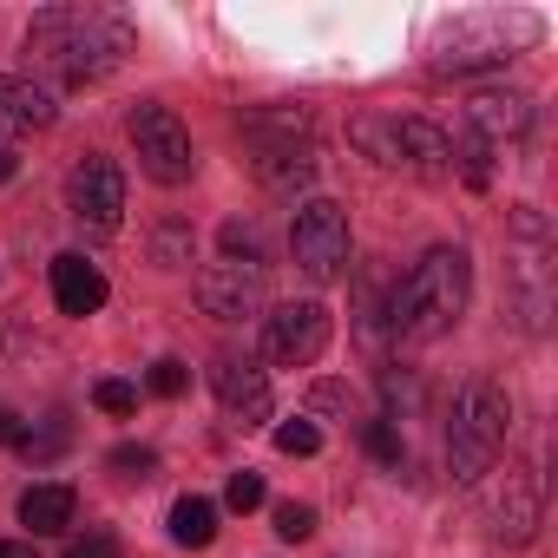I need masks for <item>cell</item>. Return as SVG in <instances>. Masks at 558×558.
Wrapping results in <instances>:
<instances>
[{"label":"cell","mask_w":558,"mask_h":558,"mask_svg":"<svg viewBox=\"0 0 558 558\" xmlns=\"http://www.w3.org/2000/svg\"><path fill=\"white\" fill-rule=\"evenodd\" d=\"M27 53L53 86H93L132 53V27L106 8H47L27 27Z\"/></svg>","instance_id":"1"},{"label":"cell","mask_w":558,"mask_h":558,"mask_svg":"<svg viewBox=\"0 0 558 558\" xmlns=\"http://www.w3.org/2000/svg\"><path fill=\"white\" fill-rule=\"evenodd\" d=\"M466 296H473V263H466V250L460 243H434L401 276V283H395V303H388L381 323L395 329V342H434V336H447L460 323Z\"/></svg>","instance_id":"2"},{"label":"cell","mask_w":558,"mask_h":558,"mask_svg":"<svg viewBox=\"0 0 558 558\" xmlns=\"http://www.w3.org/2000/svg\"><path fill=\"white\" fill-rule=\"evenodd\" d=\"M236 132H243V158H250L256 184L296 191L316 178V125L303 106H256Z\"/></svg>","instance_id":"3"},{"label":"cell","mask_w":558,"mask_h":558,"mask_svg":"<svg viewBox=\"0 0 558 558\" xmlns=\"http://www.w3.org/2000/svg\"><path fill=\"white\" fill-rule=\"evenodd\" d=\"M355 151L388 165V171H421V178H447L460 165V145L434 125V119H414V112H362L349 125Z\"/></svg>","instance_id":"4"},{"label":"cell","mask_w":558,"mask_h":558,"mask_svg":"<svg viewBox=\"0 0 558 558\" xmlns=\"http://www.w3.org/2000/svg\"><path fill=\"white\" fill-rule=\"evenodd\" d=\"M506 427H512V401L493 381H466L447 421V473L453 480H480L493 473V460L506 453Z\"/></svg>","instance_id":"5"},{"label":"cell","mask_w":558,"mask_h":558,"mask_svg":"<svg viewBox=\"0 0 558 558\" xmlns=\"http://www.w3.org/2000/svg\"><path fill=\"white\" fill-rule=\"evenodd\" d=\"M290 256L303 276H316V283H336L342 263H349V210L336 197H310L290 223Z\"/></svg>","instance_id":"6"},{"label":"cell","mask_w":558,"mask_h":558,"mask_svg":"<svg viewBox=\"0 0 558 558\" xmlns=\"http://www.w3.org/2000/svg\"><path fill=\"white\" fill-rule=\"evenodd\" d=\"M125 132H132V151H138V171L151 184H184L191 178V165H197L191 158V132L178 125L171 106H132Z\"/></svg>","instance_id":"7"},{"label":"cell","mask_w":558,"mask_h":558,"mask_svg":"<svg viewBox=\"0 0 558 558\" xmlns=\"http://www.w3.org/2000/svg\"><path fill=\"white\" fill-rule=\"evenodd\" d=\"M336 336V316L323 303H283L276 316H263V355L276 368H310Z\"/></svg>","instance_id":"8"},{"label":"cell","mask_w":558,"mask_h":558,"mask_svg":"<svg viewBox=\"0 0 558 558\" xmlns=\"http://www.w3.org/2000/svg\"><path fill=\"white\" fill-rule=\"evenodd\" d=\"M519 40H532V21H453L447 27V40H440V53H434V66L440 73H473V66H506L512 60V47Z\"/></svg>","instance_id":"9"},{"label":"cell","mask_w":558,"mask_h":558,"mask_svg":"<svg viewBox=\"0 0 558 558\" xmlns=\"http://www.w3.org/2000/svg\"><path fill=\"white\" fill-rule=\"evenodd\" d=\"M263 296H269L263 263L217 256V263H204V269H197V310H204V316H217V323H243V316H256V310H263Z\"/></svg>","instance_id":"10"},{"label":"cell","mask_w":558,"mask_h":558,"mask_svg":"<svg viewBox=\"0 0 558 558\" xmlns=\"http://www.w3.org/2000/svg\"><path fill=\"white\" fill-rule=\"evenodd\" d=\"M66 210L86 223V230H119L125 223V171L99 151H86L73 171H66Z\"/></svg>","instance_id":"11"},{"label":"cell","mask_w":558,"mask_h":558,"mask_svg":"<svg viewBox=\"0 0 558 558\" xmlns=\"http://www.w3.org/2000/svg\"><path fill=\"white\" fill-rule=\"evenodd\" d=\"M466 145L473 151H506V145H519L525 132H532V99H519V93H473L466 99Z\"/></svg>","instance_id":"12"},{"label":"cell","mask_w":558,"mask_h":558,"mask_svg":"<svg viewBox=\"0 0 558 558\" xmlns=\"http://www.w3.org/2000/svg\"><path fill=\"white\" fill-rule=\"evenodd\" d=\"M210 388H217V401H223V414L236 427H263L269 421V375L250 355H217L210 362Z\"/></svg>","instance_id":"13"},{"label":"cell","mask_w":558,"mask_h":558,"mask_svg":"<svg viewBox=\"0 0 558 558\" xmlns=\"http://www.w3.org/2000/svg\"><path fill=\"white\" fill-rule=\"evenodd\" d=\"M493 519H499V538H506V545H525V538L538 532V519H545L538 473L506 466V480H499V493H493Z\"/></svg>","instance_id":"14"},{"label":"cell","mask_w":558,"mask_h":558,"mask_svg":"<svg viewBox=\"0 0 558 558\" xmlns=\"http://www.w3.org/2000/svg\"><path fill=\"white\" fill-rule=\"evenodd\" d=\"M53 303H60V316H93V310H106V276H99V263H86L80 250L53 256Z\"/></svg>","instance_id":"15"},{"label":"cell","mask_w":558,"mask_h":558,"mask_svg":"<svg viewBox=\"0 0 558 558\" xmlns=\"http://www.w3.org/2000/svg\"><path fill=\"white\" fill-rule=\"evenodd\" d=\"M53 119H60L53 93L27 86V80H14V73H0V125H14V132H47Z\"/></svg>","instance_id":"16"},{"label":"cell","mask_w":558,"mask_h":558,"mask_svg":"<svg viewBox=\"0 0 558 558\" xmlns=\"http://www.w3.org/2000/svg\"><path fill=\"white\" fill-rule=\"evenodd\" d=\"M73 512H80V493L66 486V480H47V486H27L21 493V525L27 532H66L73 525Z\"/></svg>","instance_id":"17"},{"label":"cell","mask_w":558,"mask_h":558,"mask_svg":"<svg viewBox=\"0 0 558 558\" xmlns=\"http://www.w3.org/2000/svg\"><path fill=\"white\" fill-rule=\"evenodd\" d=\"M171 538H178L184 551H204V545L217 538V506H210L204 493H184V499L171 506Z\"/></svg>","instance_id":"18"},{"label":"cell","mask_w":558,"mask_h":558,"mask_svg":"<svg viewBox=\"0 0 558 558\" xmlns=\"http://www.w3.org/2000/svg\"><path fill=\"white\" fill-rule=\"evenodd\" d=\"M145 388H151L158 401H178V395L191 388V368H184L178 355H165V362H151V375H145Z\"/></svg>","instance_id":"19"},{"label":"cell","mask_w":558,"mask_h":558,"mask_svg":"<svg viewBox=\"0 0 558 558\" xmlns=\"http://www.w3.org/2000/svg\"><path fill=\"white\" fill-rule=\"evenodd\" d=\"M316 532V506H303V499H283V506H276V538H310Z\"/></svg>","instance_id":"20"},{"label":"cell","mask_w":558,"mask_h":558,"mask_svg":"<svg viewBox=\"0 0 558 558\" xmlns=\"http://www.w3.org/2000/svg\"><path fill=\"white\" fill-rule=\"evenodd\" d=\"M323 447V434L310 427V421H283V427H276V453H290V460H310Z\"/></svg>","instance_id":"21"},{"label":"cell","mask_w":558,"mask_h":558,"mask_svg":"<svg viewBox=\"0 0 558 558\" xmlns=\"http://www.w3.org/2000/svg\"><path fill=\"white\" fill-rule=\"evenodd\" d=\"M93 408H99V414H132V408H138V388L119 381V375H106V381L93 388Z\"/></svg>","instance_id":"22"},{"label":"cell","mask_w":558,"mask_h":558,"mask_svg":"<svg viewBox=\"0 0 558 558\" xmlns=\"http://www.w3.org/2000/svg\"><path fill=\"white\" fill-rule=\"evenodd\" d=\"M368 453H375L381 466H401V434H395V421H368Z\"/></svg>","instance_id":"23"},{"label":"cell","mask_w":558,"mask_h":558,"mask_svg":"<svg viewBox=\"0 0 558 558\" xmlns=\"http://www.w3.org/2000/svg\"><path fill=\"white\" fill-rule=\"evenodd\" d=\"M151 466H158V453H151V447H132V440H125V447H112V473H125V480H145Z\"/></svg>","instance_id":"24"},{"label":"cell","mask_w":558,"mask_h":558,"mask_svg":"<svg viewBox=\"0 0 558 558\" xmlns=\"http://www.w3.org/2000/svg\"><path fill=\"white\" fill-rule=\"evenodd\" d=\"M223 499H230L236 512H256V506H263V473H230Z\"/></svg>","instance_id":"25"},{"label":"cell","mask_w":558,"mask_h":558,"mask_svg":"<svg viewBox=\"0 0 558 558\" xmlns=\"http://www.w3.org/2000/svg\"><path fill=\"white\" fill-rule=\"evenodd\" d=\"M310 408H316V414H355V395H349L342 381H316V395H310Z\"/></svg>","instance_id":"26"},{"label":"cell","mask_w":558,"mask_h":558,"mask_svg":"<svg viewBox=\"0 0 558 558\" xmlns=\"http://www.w3.org/2000/svg\"><path fill=\"white\" fill-rule=\"evenodd\" d=\"M66 558H119V538L112 532H86V538L66 545Z\"/></svg>","instance_id":"27"},{"label":"cell","mask_w":558,"mask_h":558,"mask_svg":"<svg viewBox=\"0 0 558 558\" xmlns=\"http://www.w3.org/2000/svg\"><path fill=\"white\" fill-rule=\"evenodd\" d=\"M223 256L256 263V230H250V223H223Z\"/></svg>","instance_id":"28"},{"label":"cell","mask_w":558,"mask_h":558,"mask_svg":"<svg viewBox=\"0 0 558 558\" xmlns=\"http://www.w3.org/2000/svg\"><path fill=\"white\" fill-rule=\"evenodd\" d=\"M21 440H27L21 414H14V408H0V447H21Z\"/></svg>","instance_id":"29"},{"label":"cell","mask_w":558,"mask_h":558,"mask_svg":"<svg viewBox=\"0 0 558 558\" xmlns=\"http://www.w3.org/2000/svg\"><path fill=\"white\" fill-rule=\"evenodd\" d=\"M158 263H184V230H165L158 236Z\"/></svg>","instance_id":"30"},{"label":"cell","mask_w":558,"mask_h":558,"mask_svg":"<svg viewBox=\"0 0 558 558\" xmlns=\"http://www.w3.org/2000/svg\"><path fill=\"white\" fill-rule=\"evenodd\" d=\"M0 558H34V545H14V538H0Z\"/></svg>","instance_id":"31"},{"label":"cell","mask_w":558,"mask_h":558,"mask_svg":"<svg viewBox=\"0 0 558 558\" xmlns=\"http://www.w3.org/2000/svg\"><path fill=\"white\" fill-rule=\"evenodd\" d=\"M8 178H14V151H8V145H0V184H8Z\"/></svg>","instance_id":"32"}]
</instances>
